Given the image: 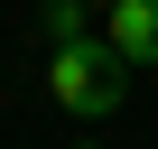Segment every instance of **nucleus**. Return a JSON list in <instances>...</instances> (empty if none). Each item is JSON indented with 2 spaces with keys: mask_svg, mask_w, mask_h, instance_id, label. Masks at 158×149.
<instances>
[{
  "mask_svg": "<svg viewBox=\"0 0 158 149\" xmlns=\"http://www.w3.org/2000/svg\"><path fill=\"white\" fill-rule=\"evenodd\" d=\"M130 56L112 47V37H65V47H47V93H56V112L65 121H112L121 103H130Z\"/></svg>",
  "mask_w": 158,
  "mask_h": 149,
  "instance_id": "1",
  "label": "nucleus"
},
{
  "mask_svg": "<svg viewBox=\"0 0 158 149\" xmlns=\"http://www.w3.org/2000/svg\"><path fill=\"white\" fill-rule=\"evenodd\" d=\"M102 37L130 65H158V0H112V10H102Z\"/></svg>",
  "mask_w": 158,
  "mask_h": 149,
  "instance_id": "2",
  "label": "nucleus"
},
{
  "mask_svg": "<svg viewBox=\"0 0 158 149\" xmlns=\"http://www.w3.org/2000/svg\"><path fill=\"white\" fill-rule=\"evenodd\" d=\"M28 28H37V47L93 37V0H28Z\"/></svg>",
  "mask_w": 158,
  "mask_h": 149,
  "instance_id": "3",
  "label": "nucleus"
},
{
  "mask_svg": "<svg viewBox=\"0 0 158 149\" xmlns=\"http://www.w3.org/2000/svg\"><path fill=\"white\" fill-rule=\"evenodd\" d=\"M93 10H112V0H93Z\"/></svg>",
  "mask_w": 158,
  "mask_h": 149,
  "instance_id": "4",
  "label": "nucleus"
}]
</instances>
